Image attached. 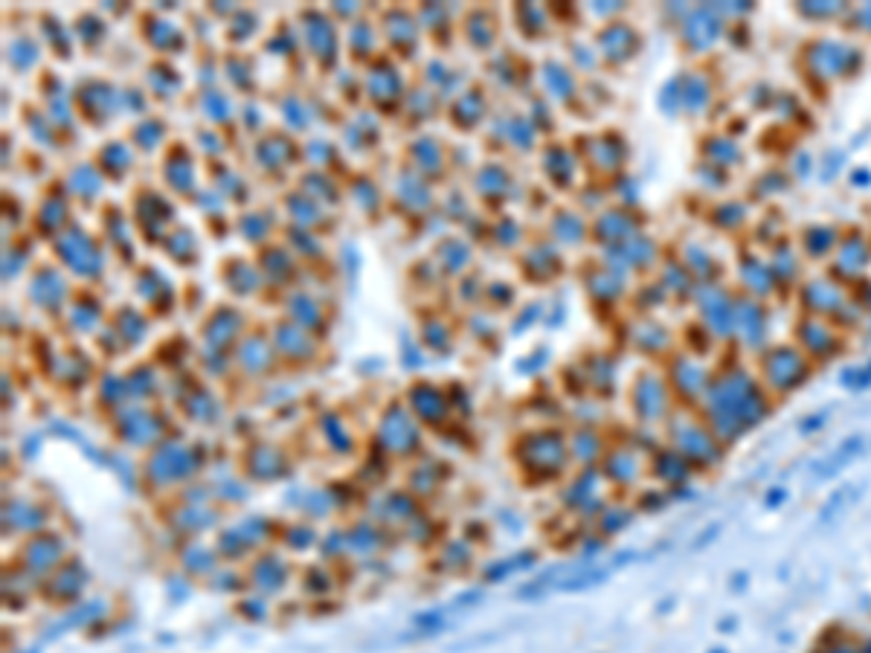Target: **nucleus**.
Instances as JSON below:
<instances>
[{
  "mask_svg": "<svg viewBox=\"0 0 871 653\" xmlns=\"http://www.w3.org/2000/svg\"><path fill=\"white\" fill-rule=\"evenodd\" d=\"M703 404L712 433L724 441L741 439L747 430L761 424L764 415L770 413L766 395L758 389V383H755L750 372L743 369H732L708 381Z\"/></svg>",
  "mask_w": 871,
  "mask_h": 653,
  "instance_id": "1",
  "label": "nucleus"
},
{
  "mask_svg": "<svg viewBox=\"0 0 871 653\" xmlns=\"http://www.w3.org/2000/svg\"><path fill=\"white\" fill-rule=\"evenodd\" d=\"M761 375L775 392L787 395V392H793L796 387H801V383L808 381L810 364H808L805 352H799V348L778 346V348H770V352L761 357Z\"/></svg>",
  "mask_w": 871,
  "mask_h": 653,
  "instance_id": "2",
  "label": "nucleus"
},
{
  "mask_svg": "<svg viewBox=\"0 0 871 653\" xmlns=\"http://www.w3.org/2000/svg\"><path fill=\"white\" fill-rule=\"evenodd\" d=\"M674 448L685 459L694 465H717L720 462V441L715 439L712 430H706L700 424L683 422L674 427Z\"/></svg>",
  "mask_w": 871,
  "mask_h": 653,
  "instance_id": "3",
  "label": "nucleus"
},
{
  "mask_svg": "<svg viewBox=\"0 0 871 653\" xmlns=\"http://www.w3.org/2000/svg\"><path fill=\"white\" fill-rule=\"evenodd\" d=\"M851 58L859 62V53L857 46H845V44H833V41H819L810 46L808 53V70L813 76H822V79H836V76H845L851 73Z\"/></svg>",
  "mask_w": 871,
  "mask_h": 653,
  "instance_id": "4",
  "label": "nucleus"
},
{
  "mask_svg": "<svg viewBox=\"0 0 871 653\" xmlns=\"http://www.w3.org/2000/svg\"><path fill=\"white\" fill-rule=\"evenodd\" d=\"M523 456H526L532 471H561L566 448L564 439L557 433H538L526 439V448H523Z\"/></svg>",
  "mask_w": 871,
  "mask_h": 653,
  "instance_id": "5",
  "label": "nucleus"
},
{
  "mask_svg": "<svg viewBox=\"0 0 871 653\" xmlns=\"http://www.w3.org/2000/svg\"><path fill=\"white\" fill-rule=\"evenodd\" d=\"M381 439L395 453H410L418 445V430L401 404H392L387 415L381 418Z\"/></svg>",
  "mask_w": 871,
  "mask_h": 653,
  "instance_id": "6",
  "label": "nucleus"
},
{
  "mask_svg": "<svg viewBox=\"0 0 871 653\" xmlns=\"http://www.w3.org/2000/svg\"><path fill=\"white\" fill-rule=\"evenodd\" d=\"M720 29H724V21L717 18V12L697 9L683 23V38L694 53H703L706 46H715V41L720 38Z\"/></svg>",
  "mask_w": 871,
  "mask_h": 653,
  "instance_id": "7",
  "label": "nucleus"
},
{
  "mask_svg": "<svg viewBox=\"0 0 871 653\" xmlns=\"http://www.w3.org/2000/svg\"><path fill=\"white\" fill-rule=\"evenodd\" d=\"M799 343L805 357H833L836 348H840V337L831 329L828 322L822 320H805L799 322Z\"/></svg>",
  "mask_w": 871,
  "mask_h": 653,
  "instance_id": "8",
  "label": "nucleus"
},
{
  "mask_svg": "<svg viewBox=\"0 0 871 653\" xmlns=\"http://www.w3.org/2000/svg\"><path fill=\"white\" fill-rule=\"evenodd\" d=\"M192 471V456H189V450L180 448V445H169V448H163L155 462L148 465V473L155 476L157 482H172V480H180V476H186Z\"/></svg>",
  "mask_w": 871,
  "mask_h": 653,
  "instance_id": "9",
  "label": "nucleus"
},
{
  "mask_svg": "<svg viewBox=\"0 0 871 653\" xmlns=\"http://www.w3.org/2000/svg\"><path fill=\"white\" fill-rule=\"evenodd\" d=\"M666 387H662L659 378H639L636 381V413L645 418V422H659L666 415Z\"/></svg>",
  "mask_w": 871,
  "mask_h": 653,
  "instance_id": "10",
  "label": "nucleus"
},
{
  "mask_svg": "<svg viewBox=\"0 0 871 653\" xmlns=\"http://www.w3.org/2000/svg\"><path fill=\"white\" fill-rule=\"evenodd\" d=\"M410 401L415 406V413L430 424H439L445 418V398L433 387H427V383H415L410 389Z\"/></svg>",
  "mask_w": 871,
  "mask_h": 653,
  "instance_id": "11",
  "label": "nucleus"
},
{
  "mask_svg": "<svg viewBox=\"0 0 871 653\" xmlns=\"http://www.w3.org/2000/svg\"><path fill=\"white\" fill-rule=\"evenodd\" d=\"M674 381H680V387L689 398H703L712 375H708L703 366H697L694 360L685 357V360H680V366L674 369Z\"/></svg>",
  "mask_w": 871,
  "mask_h": 653,
  "instance_id": "12",
  "label": "nucleus"
},
{
  "mask_svg": "<svg viewBox=\"0 0 871 653\" xmlns=\"http://www.w3.org/2000/svg\"><path fill=\"white\" fill-rule=\"evenodd\" d=\"M735 331L743 334L752 346L764 343V331H766V320L761 306H738V317H735Z\"/></svg>",
  "mask_w": 871,
  "mask_h": 653,
  "instance_id": "13",
  "label": "nucleus"
},
{
  "mask_svg": "<svg viewBox=\"0 0 871 653\" xmlns=\"http://www.w3.org/2000/svg\"><path fill=\"white\" fill-rule=\"evenodd\" d=\"M27 557H29L27 564H29L32 573H44V569H50L58 557H62V543H58L55 538H38V540L29 543Z\"/></svg>",
  "mask_w": 871,
  "mask_h": 653,
  "instance_id": "14",
  "label": "nucleus"
},
{
  "mask_svg": "<svg viewBox=\"0 0 871 653\" xmlns=\"http://www.w3.org/2000/svg\"><path fill=\"white\" fill-rule=\"evenodd\" d=\"M712 99V88L706 85V79L700 76H685L683 79V90H680V105L689 111H700Z\"/></svg>",
  "mask_w": 871,
  "mask_h": 653,
  "instance_id": "15",
  "label": "nucleus"
},
{
  "mask_svg": "<svg viewBox=\"0 0 871 653\" xmlns=\"http://www.w3.org/2000/svg\"><path fill=\"white\" fill-rule=\"evenodd\" d=\"M253 581H255V587L264 592L282 590V581H285L282 561H279V557H262V564L255 566V573H253Z\"/></svg>",
  "mask_w": 871,
  "mask_h": 653,
  "instance_id": "16",
  "label": "nucleus"
},
{
  "mask_svg": "<svg viewBox=\"0 0 871 653\" xmlns=\"http://www.w3.org/2000/svg\"><path fill=\"white\" fill-rule=\"evenodd\" d=\"M845 259L840 262V267H842V271L848 273V276H854V273H859V271H863V267L868 264V244L863 241V239H851V241H848V247H845Z\"/></svg>",
  "mask_w": 871,
  "mask_h": 653,
  "instance_id": "17",
  "label": "nucleus"
},
{
  "mask_svg": "<svg viewBox=\"0 0 871 653\" xmlns=\"http://www.w3.org/2000/svg\"><path fill=\"white\" fill-rule=\"evenodd\" d=\"M239 360L247 372H262L267 364H271V348H267L262 340H250L247 346L241 348Z\"/></svg>",
  "mask_w": 871,
  "mask_h": 653,
  "instance_id": "18",
  "label": "nucleus"
},
{
  "mask_svg": "<svg viewBox=\"0 0 871 653\" xmlns=\"http://www.w3.org/2000/svg\"><path fill=\"white\" fill-rule=\"evenodd\" d=\"M157 418H151V415H131V424H125V430H122V436L125 439H131V441H137V445H143V441H151V439H155L157 436Z\"/></svg>",
  "mask_w": 871,
  "mask_h": 653,
  "instance_id": "19",
  "label": "nucleus"
},
{
  "mask_svg": "<svg viewBox=\"0 0 871 653\" xmlns=\"http://www.w3.org/2000/svg\"><path fill=\"white\" fill-rule=\"evenodd\" d=\"M255 453L262 456V462H253L250 459L253 476H259V480H273V476L279 473V465H282V462H279V453L273 448H264V445L255 448Z\"/></svg>",
  "mask_w": 871,
  "mask_h": 653,
  "instance_id": "20",
  "label": "nucleus"
},
{
  "mask_svg": "<svg viewBox=\"0 0 871 653\" xmlns=\"http://www.w3.org/2000/svg\"><path fill=\"white\" fill-rule=\"evenodd\" d=\"M279 348H282L288 357L290 355H294V357L297 355H311V346L302 340V334L297 329H290V334H288V329L279 331Z\"/></svg>",
  "mask_w": 871,
  "mask_h": 653,
  "instance_id": "21",
  "label": "nucleus"
},
{
  "mask_svg": "<svg viewBox=\"0 0 871 653\" xmlns=\"http://www.w3.org/2000/svg\"><path fill=\"white\" fill-rule=\"evenodd\" d=\"M613 465H619V471H610L619 482H627V480H633V476H636V462L627 456V453H616Z\"/></svg>",
  "mask_w": 871,
  "mask_h": 653,
  "instance_id": "22",
  "label": "nucleus"
},
{
  "mask_svg": "<svg viewBox=\"0 0 871 653\" xmlns=\"http://www.w3.org/2000/svg\"><path fill=\"white\" fill-rule=\"evenodd\" d=\"M859 21H863L866 29H871V6H866L863 12H859Z\"/></svg>",
  "mask_w": 871,
  "mask_h": 653,
  "instance_id": "23",
  "label": "nucleus"
}]
</instances>
